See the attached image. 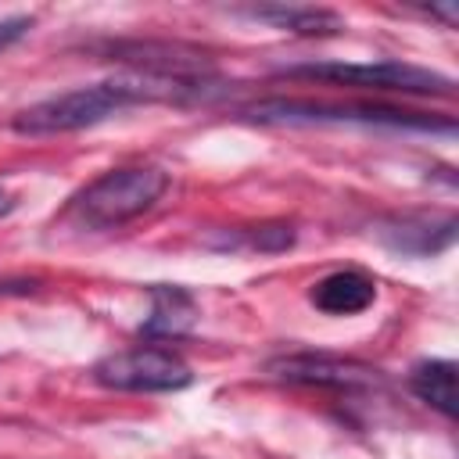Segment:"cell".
Segmentation results:
<instances>
[{"instance_id":"obj_1","label":"cell","mask_w":459,"mask_h":459,"mask_svg":"<svg viewBox=\"0 0 459 459\" xmlns=\"http://www.w3.org/2000/svg\"><path fill=\"white\" fill-rule=\"evenodd\" d=\"M186 93H204V79H165V75H140V79H108L93 86H75L65 93H54L39 104H29L14 115V133L22 136H50V133H75L90 129L97 122H108L111 115L133 108V104H154V100H183Z\"/></svg>"},{"instance_id":"obj_2","label":"cell","mask_w":459,"mask_h":459,"mask_svg":"<svg viewBox=\"0 0 459 459\" xmlns=\"http://www.w3.org/2000/svg\"><path fill=\"white\" fill-rule=\"evenodd\" d=\"M165 190H169V172L154 165H122L86 183L65 208V219L75 230H93V233L115 230L154 208V201Z\"/></svg>"},{"instance_id":"obj_3","label":"cell","mask_w":459,"mask_h":459,"mask_svg":"<svg viewBox=\"0 0 459 459\" xmlns=\"http://www.w3.org/2000/svg\"><path fill=\"white\" fill-rule=\"evenodd\" d=\"M280 75L287 79H312L330 86H351V90H380V93H434L448 97L455 82L434 68H420L409 61H308L290 65Z\"/></svg>"},{"instance_id":"obj_4","label":"cell","mask_w":459,"mask_h":459,"mask_svg":"<svg viewBox=\"0 0 459 459\" xmlns=\"http://www.w3.org/2000/svg\"><path fill=\"white\" fill-rule=\"evenodd\" d=\"M255 122H362V126H394V129H441L455 133V118H437L423 111H402L384 104H326V100H262L244 111Z\"/></svg>"},{"instance_id":"obj_5","label":"cell","mask_w":459,"mask_h":459,"mask_svg":"<svg viewBox=\"0 0 459 459\" xmlns=\"http://www.w3.org/2000/svg\"><path fill=\"white\" fill-rule=\"evenodd\" d=\"M93 380L111 391H179L194 380L190 366L172 348H129L104 355L93 366Z\"/></svg>"},{"instance_id":"obj_6","label":"cell","mask_w":459,"mask_h":459,"mask_svg":"<svg viewBox=\"0 0 459 459\" xmlns=\"http://www.w3.org/2000/svg\"><path fill=\"white\" fill-rule=\"evenodd\" d=\"M265 369L287 384H316V387H337V391H362V387L384 384V373L377 366L359 362V359L326 355V351L280 355V359H269Z\"/></svg>"},{"instance_id":"obj_7","label":"cell","mask_w":459,"mask_h":459,"mask_svg":"<svg viewBox=\"0 0 459 459\" xmlns=\"http://www.w3.org/2000/svg\"><path fill=\"white\" fill-rule=\"evenodd\" d=\"M455 215H441V219H427V215H405V219H394L380 230L384 244L394 247V251H405V255H434V251H445L452 240H455Z\"/></svg>"},{"instance_id":"obj_8","label":"cell","mask_w":459,"mask_h":459,"mask_svg":"<svg viewBox=\"0 0 459 459\" xmlns=\"http://www.w3.org/2000/svg\"><path fill=\"white\" fill-rule=\"evenodd\" d=\"M373 298H377V283L359 269H337L308 290V301L330 316H355V312L369 308Z\"/></svg>"},{"instance_id":"obj_9","label":"cell","mask_w":459,"mask_h":459,"mask_svg":"<svg viewBox=\"0 0 459 459\" xmlns=\"http://www.w3.org/2000/svg\"><path fill=\"white\" fill-rule=\"evenodd\" d=\"M194 319H197V308L183 287L154 283L151 287V316L143 319L140 333L143 337H179L194 326Z\"/></svg>"},{"instance_id":"obj_10","label":"cell","mask_w":459,"mask_h":459,"mask_svg":"<svg viewBox=\"0 0 459 459\" xmlns=\"http://www.w3.org/2000/svg\"><path fill=\"white\" fill-rule=\"evenodd\" d=\"M409 387L420 402H427L430 409H437L441 416H455L459 412V398H455V362L448 359H423L412 366L409 373Z\"/></svg>"},{"instance_id":"obj_11","label":"cell","mask_w":459,"mask_h":459,"mask_svg":"<svg viewBox=\"0 0 459 459\" xmlns=\"http://www.w3.org/2000/svg\"><path fill=\"white\" fill-rule=\"evenodd\" d=\"M244 14L269 22L276 29L298 32V36H330L341 29V18L326 7H301V4H269V7H247Z\"/></svg>"},{"instance_id":"obj_12","label":"cell","mask_w":459,"mask_h":459,"mask_svg":"<svg viewBox=\"0 0 459 459\" xmlns=\"http://www.w3.org/2000/svg\"><path fill=\"white\" fill-rule=\"evenodd\" d=\"M247 244H251L255 251H287V247L294 244V226H287V222L258 226V230L247 237Z\"/></svg>"},{"instance_id":"obj_13","label":"cell","mask_w":459,"mask_h":459,"mask_svg":"<svg viewBox=\"0 0 459 459\" xmlns=\"http://www.w3.org/2000/svg\"><path fill=\"white\" fill-rule=\"evenodd\" d=\"M32 29V18L14 14V18H0V50H7L11 43H18L25 32Z\"/></svg>"},{"instance_id":"obj_14","label":"cell","mask_w":459,"mask_h":459,"mask_svg":"<svg viewBox=\"0 0 459 459\" xmlns=\"http://www.w3.org/2000/svg\"><path fill=\"white\" fill-rule=\"evenodd\" d=\"M11 208H14V201H11V194H7L4 186H0V215H7Z\"/></svg>"}]
</instances>
